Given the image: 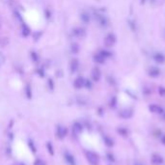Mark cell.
<instances>
[{
  "mask_svg": "<svg viewBox=\"0 0 165 165\" xmlns=\"http://www.w3.org/2000/svg\"><path fill=\"white\" fill-rule=\"evenodd\" d=\"M85 157L90 165H99V156L97 153L92 151L85 152Z\"/></svg>",
  "mask_w": 165,
  "mask_h": 165,
  "instance_id": "6da1fadb",
  "label": "cell"
},
{
  "mask_svg": "<svg viewBox=\"0 0 165 165\" xmlns=\"http://www.w3.org/2000/svg\"><path fill=\"white\" fill-rule=\"evenodd\" d=\"M56 135L59 139H64L65 137L68 135V128L64 126H57L56 128Z\"/></svg>",
  "mask_w": 165,
  "mask_h": 165,
  "instance_id": "7a4b0ae2",
  "label": "cell"
},
{
  "mask_svg": "<svg viewBox=\"0 0 165 165\" xmlns=\"http://www.w3.org/2000/svg\"><path fill=\"white\" fill-rule=\"evenodd\" d=\"M164 162V159L160 154H153L151 156V163L153 165H162Z\"/></svg>",
  "mask_w": 165,
  "mask_h": 165,
  "instance_id": "3957f363",
  "label": "cell"
},
{
  "mask_svg": "<svg viewBox=\"0 0 165 165\" xmlns=\"http://www.w3.org/2000/svg\"><path fill=\"white\" fill-rule=\"evenodd\" d=\"M119 116L123 119H130L133 116V110L130 108H124L120 111Z\"/></svg>",
  "mask_w": 165,
  "mask_h": 165,
  "instance_id": "277c9868",
  "label": "cell"
},
{
  "mask_svg": "<svg viewBox=\"0 0 165 165\" xmlns=\"http://www.w3.org/2000/svg\"><path fill=\"white\" fill-rule=\"evenodd\" d=\"M149 110L151 111L152 113L154 114H158V115H161V114L164 113V110L161 106L157 105V104H151L149 106Z\"/></svg>",
  "mask_w": 165,
  "mask_h": 165,
  "instance_id": "5b68a950",
  "label": "cell"
},
{
  "mask_svg": "<svg viewBox=\"0 0 165 165\" xmlns=\"http://www.w3.org/2000/svg\"><path fill=\"white\" fill-rule=\"evenodd\" d=\"M74 87L77 89H80V88H83V87H85V85H86V80L83 78V77H77V78L74 80Z\"/></svg>",
  "mask_w": 165,
  "mask_h": 165,
  "instance_id": "8992f818",
  "label": "cell"
},
{
  "mask_svg": "<svg viewBox=\"0 0 165 165\" xmlns=\"http://www.w3.org/2000/svg\"><path fill=\"white\" fill-rule=\"evenodd\" d=\"M65 159H66L67 163L69 165H76V160L74 158V156H72L70 153H66L65 154Z\"/></svg>",
  "mask_w": 165,
  "mask_h": 165,
  "instance_id": "52a82bcc",
  "label": "cell"
},
{
  "mask_svg": "<svg viewBox=\"0 0 165 165\" xmlns=\"http://www.w3.org/2000/svg\"><path fill=\"white\" fill-rule=\"evenodd\" d=\"M103 139L104 144H105L108 148H112L114 146V140L110 136H108V135H106V134H103Z\"/></svg>",
  "mask_w": 165,
  "mask_h": 165,
  "instance_id": "ba28073f",
  "label": "cell"
},
{
  "mask_svg": "<svg viewBox=\"0 0 165 165\" xmlns=\"http://www.w3.org/2000/svg\"><path fill=\"white\" fill-rule=\"evenodd\" d=\"M82 130H83V127H82V125L80 123L76 122L74 124V127H72V131L76 135L79 134V133L82 132Z\"/></svg>",
  "mask_w": 165,
  "mask_h": 165,
  "instance_id": "9c48e42d",
  "label": "cell"
},
{
  "mask_svg": "<svg viewBox=\"0 0 165 165\" xmlns=\"http://www.w3.org/2000/svg\"><path fill=\"white\" fill-rule=\"evenodd\" d=\"M117 131H118L119 134L122 135L123 137H128V134H130V131H128V128H124V127H120L117 130Z\"/></svg>",
  "mask_w": 165,
  "mask_h": 165,
  "instance_id": "30bf717a",
  "label": "cell"
},
{
  "mask_svg": "<svg viewBox=\"0 0 165 165\" xmlns=\"http://www.w3.org/2000/svg\"><path fill=\"white\" fill-rule=\"evenodd\" d=\"M92 77L95 81L99 80V77H101V72L99 71V69H94L92 72Z\"/></svg>",
  "mask_w": 165,
  "mask_h": 165,
  "instance_id": "8fae6325",
  "label": "cell"
},
{
  "mask_svg": "<svg viewBox=\"0 0 165 165\" xmlns=\"http://www.w3.org/2000/svg\"><path fill=\"white\" fill-rule=\"evenodd\" d=\"M114 43H115V38H114L113 35H111V34H110V35H108L107 37H106L105 43H106V45L110 47V45H112Z\"/></svg>",
  "mask_w": 165,
  "mask_h": 165,
  "instance_id": "7c38bea8",
  "label": "cell"
},
{
  "mask_svg": "<svg viewBox=\"0 0 165 165\" xmlns=\"http://www.w3.org/2000/svg\"><path fill=\"white\" fill-rule=\"evenodd\" d=\"M47 152H48V154H50V156H54V147L52 146V144H51V142H47Z\"/></svg>",
  "mask_w": 165,
  "mask_h": 165,
  "instance_id": "4fadbf2b",
  "label": "cell"
},
{
  "mask_svg": "<svg viewBox=\"0 0 165 165\" xmlns=\"http://www.w3.org/2000/svg\"><path fill=\"white\" fill-rule=\"evenodd\" d=\"M78 68V62L76 60H74L72 63H71V69H72V72H76Z\"/></svg>",
  "mask_w": 165,
  "mask_h": 165,
  "instance_id": "5bb4252c",
  "label": "cell"
},
{
  "mask_svg": "<svg viewBox=\"0 0 165 165\" xmlns=\"http://www.w3.org/2000/svg\"><path fill=\"white\" fill-rule=\"evenodd\" d=\"M25 94H26V97H27V99H30L32 98V91H31V88L30 86H27L25 89Z\"/></svg>",
  "mask_w": 165,
  "mask_h": 165,
  "instance_id": "9a60e30c",
  "label": "cell"
},
{
  "mask_svg": "<svg viewBox=\"0 0 165 165\" xmlns=\"http://www.w3.org/2000/svg\"><path fill=\"white\" fill-rule=\"evenodd\" d=\"M28 146H29V148H30L31 151H32L33 153H36V152H37V148H36L35 144H34V142H33V141H29V142H28Z\"/></svg>",
  "mask_w": 165,
  "mask_h": 165,
  "instance_id": "2e32d148",
  "label": "cell"
},
{
  "mask_svg": "<svg viewBox=\"0 0 165 165\" xmlns=\"http://www.w3.org/2000/svg\"><path fill=\"white\" fill-rule=\"evenodd\" d=\"M106 157H107V159L109 161H111V162H115V156H113L112 154H111V153H107V154H106Z\"/></svg>",
  "mask_w": 165,
  "mask_h": 165,
  "instance_id": "e0dca14e",
  "label": "cell"
},
{
  "mask_svg": "<svg viewBox=\"0 0 165 165\" xmlns=\"http://www.w3.org/2000/svg\"><path fill=\"white\" fill-rule=\"evenodd\" d=\"M34 165H47L45 161L43 160V159L41 158H37L35 161H34Z\"/></svg>",
  "mask_w": 165,
  "mask_h": 165,
  "instance_id": "ac0fdd59",
  "label": "cell"
},
{
  "mask_svg": "<svg viewBox=\"0 0 165 165\" xmlns=\"http://www.w3.org/2000/svg\"><path fill=\"white\" fill-rule=\"evenodd\" d=\"M4 62H5V56L3 55V53L0 52V66H1V65H3Z\"/></svg>",
  "mask_w": 165,
  "mask_h": 165,
  "instance_id": "d6986e66",
  "label": "cell"
},
{
  "mask_svg": "<svg viewBox=\"0 0 165 165\" xmlns=\"http://www.w3.org/2000/svg\"><path fill=\"white\" fill-rule=\"evenodd\" d=\"M160 141H161L162 144H163L164 146H165V134H161L160 135Z\"/></svg>",
  "mask_w": 165,
  "mask_h": 165,
  "instance_id": "ffe728a7",
  "label": "cell"
},
{
  "mask_svg": "<svg viewBox=\"0 0 165 165\" xmlns=\"http://www.w3.org/2000/svg\"><path fill=\"white\" fill-rule=\"evenodd\" d=\"M133 165H144V164L141 163V162H139V161H136V162H134V164Z\"/></svg>",
  "mask_w": 165,
  "mask_h": 165,
  "instance_id": "44dd1931",
  "label": "cell"
}]
</instances>
